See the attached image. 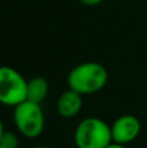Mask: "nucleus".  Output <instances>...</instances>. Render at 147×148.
Masks as SVG:
<instances>
[{"label":"nucleus","instance_id":"nucleus-1","mask_svg":"<svg viewBox=\"0 0 147 148\" xmlns=\"http://www.w3.org/2000/svg\"><path fill=\"white\" fill-rule=\"evenodd\" d=\"M108 81V72L102 64L95 61L81 62L68 74V87L83 95L99 92Z\"/></svg>","mask_w":147,"mask_h":148},{"label":"nucleus","instance_id":"nucleus-2","mask_svg":"<svg viewBox=\"0 0 147 148\" xmlns=\"http://www.w3.org/2000/svg\"><path fill=\"white\" fill-rule=\"evenodd\" d=\"M77 148H106L112 143L111 125L98 117H87L74 130Z\"/></svg>","mask_w":147,"mask_h":148},{"label":"nucleus","instance_id":"nucleus-3","mask_svg":"<svg viewBox=\"0 0 147 148\" xmlns=\"http://www.w3.org/2000/svg\"><path fill=\"white\" fill-rule=\"evenodd\" d=\"M13 121L18 134L27 139H35L43 133L46 120L41 104L30 100L20 103L13 109Z\"/></svg>","mask_w":147,"mask_h":148},{"label":"nucleus","instance_id":"nucleus-4","mask_svg":"<svg viewBox=\"0 0 147 148\" xmlns=\"http://www.w3.org/2000/svg\"><path fill=\"white\" fill-rule=\"evenodd\" d=\"M27 81L14 68L0 66V104L5 107L18 105L26 100Z\"/></svg>","mask_w":147,"mask_h":148},{"label":"nucleus","instance_id":"nucleus-5","mask_svg":"<svg viewBox=\"0 0 147 148\" xmlns=\"http://www.w3.org/2000/svg\"><path fill=\"white\" fill-rule=\"evenodd\" d=\"M141 133V122L133 114H122L117 117L111 125L112 142L117 144H126L134 142Z\"/></svg>","mask_w":147,"mask_h":148},{"label":"nucleus","instance_id":"nucleus-6","mask_svg":"<svg viewBox=\"0 0 147 148\" xmlns=\"http://www.w3.org/2000/svg\"><path fill=\"white\" fill-rule=\"evenodd\" d=\"M83 107V96L73 90L68 88L59 96L56 103V109L60 117L70 120L77 117Z\"/></svg>","mask_w":147,"mask_h":148},{"label":"nucleus","instance_id":"nucleus-7","mask_svg":"<svg viewBox=\"0 0 147 148\" xmlns=\"http://www.w3.org/2000/svg\"><path fill=\"white\" fill-rule=\"evenodd\" d=\"M49 84L43 77H34L27 81V90H26V100H30L36 104H42L48 96Z\"/></svg>","mask_w":147,"mask_h":148},{"label":"nucleus","instance_id":"nucleus-8","mask_svg":"<svg viewBox=\"0 0 147 148\" xmlns=\"http://www.w3.org/2000/svg\"><path fill=\"white\" fill-rule=\"evenodd\" d=\"M0 144H3L7 148H17L18 144H20V138L16 133H12V131H4L3 134V138L0 140Z\"/></svg>","mask_w":147,"mask_h":148},{"label":"nucleus","instance_id":"nucleus-9","mask_svg":"<svg viewBox=\"0 0 147 148\" xmlns=\"http://www.w3.org/2000/svg\"><path fill=\"white\" fill-rule=\"evenodd\" d=\"M81 4L86 5V7H96V5L102 4L104 0H78Z\"/></svg>","mask_w":147,"mask_h":148},{"label":"nucleus","instance_id":"nucleus-10","mask_svg":"<svg viewBox=\"0 0 147 148\" xmlns=\"http://www.w3.org/2000/svg\"><path fill=\"white\" fill-rule=\"evenodd\" d=\"M106 148H126V147L122 146V144H117V143H113V142H112V143L109 144L108 147H106Z\"/></svg>","mask_w":147,"mask_h":148},{"label":"nucleus","instance_id":"nucleus-11","mask_svg":"<svg viewBox=\"0 0 147 148\" xmlns=\"http://www.w3.org/2000/svg\"><path fill=\"white\" fill-rule=\"evenodd\" d=\"M4 125H3V121H1V118H0V140H1V138H3V134H4Z\"/></svg>","mask_w":147,"mask_h":148},{"label":"nucleus","instance_id":"nucleus-12","mask_svg":"<svg viewBox=\"0 0 147 148\" xmlns=\"http://www.w3.org/2000/svg\"><path fill=\"white\" fill-rule=\"evenodd\" d=\"M34 148H49V147H47V146H38V147H34Z\"/></svg>","mask_w":147,"mask_h":148},{"label":"nucleus","instance_id":"nucleus-13","mask_svg":"<svg viewBox=\"0 0 147 148\" xmlns=\"http://www.w3.org/2000/svg\"><path fill=\"white\" fill-rule=\"evenodd\" d=\"M0 148H7V147H4V146H3V144H0Z\"/></svg>","mask_w":147,"mask_h":148},{"label":"nucleus","instance_id":"nucleus-14","mask_svg":"<svg viewBox=\"0 0 147 148\" xmlns=\"http://www.w3.org/2000/svg\"><path fill=\"white\" fill-rule=\"evenodd\" d=\"M122 1H130V0H122Z\"/></svg>","mask_w":147,"mask_h":148}]
</instances>
